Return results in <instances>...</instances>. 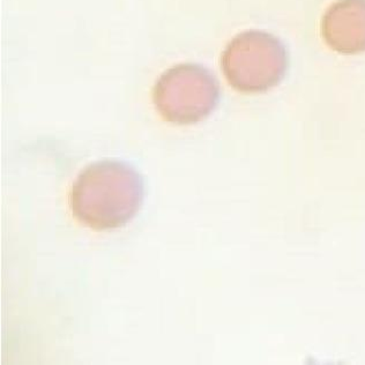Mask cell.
Here are the masks:
<instances>
[{"label": "cell", "instance_id": "6da1fadb", "mask_svg": "<svg viewBox=\"0 0 365 365\" xmlns=\"http://www.w3.org/2000/svg\"><path fill=\"white\" fill-rule=\"evenodd\" d=\"M143 182L133 168L118 161H101L86 168L70 193L72 214L93 230L126 225L143 204Z\"/></svg>", "mask_w": 365, "mask_h": 365}, {"label": "cell", "instance_id": "277c9868", "mask_svg": "<svg viewBox=\"0 0 365 365\" xmlns=\"http://www.w3.org/2000/svg\"><path fill=\"white\" fill-rule=\"evenodd\" d=\"M326 44L342 55L365 52V0H338L322 20Z\"/></svg>", "mask_w": 365, "mask_h": 365}, {"label": "cell", "instance_id": "3957f363", "mask_svg": "<svg viewBox=\"0 0 365 365\" xmlns=\"http://www.w3.org/2000/svg\"><path fill=\"white\" fill-rule=\"evenodd\" d=\"M220 98L219 83L213 74L197 64L171 67L160 76L153 102L165 122L195 124L210 116Z\"/></svg>", "mask_w": 365, "mask_h": 365}, {"label": "cell", "instance_id": "7a4b0ae2", "mask_svg": "<svg viewBox=\"0 0 365 365\" xmlns=\"http://www.w3.org/2000/svg\"><path fill=\"white\" fill-rule=\"evenodd\" d=\"M221 67L235 91L260 94L281 83L288 67L286 48L279 38L262 31L234 37L223 51Z\"/></svg>", "mask_w": 365, "mask_h": 365}]
</instances>
